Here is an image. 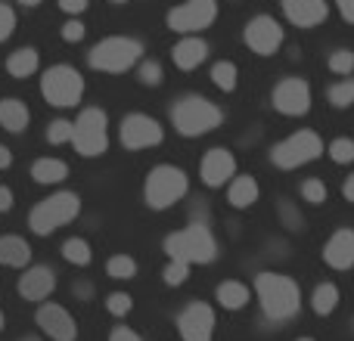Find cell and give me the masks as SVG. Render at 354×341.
Masks as SVG:
<instances>
[{
    "label": "cell",
    "mask_w": 354,
    "mask_h": 341,
    "mask_svg": "<svg viewBox=\"0 0 354 341\" xmlns=\"http://www.w3.org/2000/svg\"><path fill=\"white\" fill-rule=\"evenodd\" d=\"M255 292L258 301H261V311L268 320H292L301 307V292L299 282L289 280L283 273H258L255 276Z\"/></svg>",
    "instance_id": "obj_1"
},
{
    "label": "cell",
    "mask_w": 354,
    "mask_h": 341,
    "mask_svg": "<svg viewBox=\"0 0 354 341\" xmlns=\"http://www.w3.org/2000/svg\"><path fill=\"white\" fill-rule=\"evenodd\" d=\"M224 121V112L205 97H180L177 103L171 106V124L180 137H205L212 134L214 128H221Z\"/></svg>",
    "instance_id": "obj_2"
},
{
    "label": "cell",
    "mask_w": 354,
    "mask_h": 341,
    "mask_svg": "<svg viewBox=\"0 0 354 341\" xmlns=\"http://www.w3.org/2000/svg\"><path fill=\"white\" fill-rule=\"evenodd\" d=\"M165 255L174 261H187L189 267L193 264H212L218 257V242H214L212 230L205 224H189L165 236Z\"/></svg>",
    "instance_id": "obj_3"
},
{
    "label": "cell",
    "mask_w": 354,
    "mask_h": 341,
    "mask_svg": "<svg viewBox=\"0 0 354 341\" xmlns=\"http://www.w3.org/2000/svg\"><path fill=\"white\" fill-rule=\"evenodd\" d=\"M78 214H81L78 193H68V189H62V193L47 195L44 202H37V205L31 208L28 226H31V233H35V236H53L59 226L72 224Z\"/></svg>",
    "instance_id": "obj_4"
},
{
    "label": "cell",
    "mask_w": 354,
    "mask_h": 341,
    "mask_svg": "<svg viewBox=\"0 0 354 341\" xmlns=\"http://www.w3.org/2000/svg\"><path fill=\"white\" fill-rule=\"evenodd\" d=\"M143 59V43L137 37H106L100 41L97 47L87 53V62L91 68L97 72H106V75H122V72H131L137 62Z\"/></svg>",
    "instance_id": "obj_5"
},
{
    "label": "cell",
    "mask_w": 354,
    "mask_h": 341,
    "mask_svg": "<svg viewBox=\"0 0 354 341\" xmlns=\"http://www.w3.org/2000/svg\"><path fill=\"white\" fill-rule=\"evenodd\" d=\"M72 128V146L78 155L84 159H100L109 149V118L103 109L91 106V109H81V115L75 118Z\"/></svg>",
    "instance_id": "obj_6"
},
{
    "label": "cell",
    "mask_w": 354,
    "mask_h": 341,
    "mask_svg": "<svg viewBox=\"0 0 354 341\" xmlns=\"http://www.w3.org/2000/svg\"><path fill=\"white\" fill-rule=\"evenodd\" d=\"M189 189V177L174 165H156L147 174V186H143V199L153 211H165L177 205Z\"/></svg>",
    "instance_id": "obj_7"
},
{
    "label": "cell",
    "mask_w": 354,
    "mask_h": 341,
    "mask_svg": "<svg viewBox=\"0 0 354 341\" xmlns=\"http://www.w3.org/2000/svg\"><path fill=\"white\" fill-rule=\"evenodd\" d=\"M41 97L56 109H72L84 97V78L72 66H50L41 75Z\"/></svg>",
    "instance_id": "obj_8"
},
{
    "label": "cell",
    "mask_w": 354,
    "mask_h": 341,
    "mask_svg": "<svg viewBox=\"0 0 354 341\" xmlns=\"http://www.w3.org/2000/svg\"><path fill=\"white\" fill-rule=\"evenodd\" d=\"M320 153H324V140L314 130H299V134L286 137V140H280L270 149V162L283 170H292L308 165V162H317Z\"/></svg>",
    "instance_id": "obj_9"
},
{
    "label": "cell",
    "mask_w": 354,
    "mask_h": 341,
    "mask_svg": "<svg viewBox=\"0 0 354 341\" xmlns=\"http://www.w3.org/2000/svg\"><path fill=\"white\" fill-rule=\"evenodd\" d=\"M214 19H218V0H183L180 6L168 12L165 22L177 35H199Z\"/></svg>",
    "instance_id": "obj_10"
},
{
    "label": "cell",
    "mask_w": 354,
    "mask_h": 341,
    "mask_svg": "<svg viewBox=\"0 0 354 341\" xmlns=\"http://www.w3.org/2000/svg\"><path fill=\"white\" fill-rule=\"evenodd\" d=\"M118 140H122L124 149L140 153V149L159 146V143L165 140V128H162L156 118L143 115V112H134V115H128L122 121V128H118Z\"/></svg>",
    "instance_id": "obj_11"
},
{
    "label": "cell",
    "mask_w": 354,
    "mask_h": 341,
    "mask_svg": "<svg viewBox=\"0 0 354 341\" xmlns=\"http://www.w3.org/2000/svg\"><path fill=\"white\" fill-rule=\"evenodd\" d=\"M243 37H245V47H249L252 53L274 56L277 50L283 47V25L277 22L274 16H255V19H249Z\"/></svg>",
    "instance_id": "obj_12"
},
{
    "label": "cell",
    "mask_w": 354,
    "mask_h": 341,
    "mask_svg": "<svg viewBox=\"0 0 354 341\" xmlns=\"http://www.w3.org/2000/svg\"><path fill=\"white\" fill-rule=\"evenodd\" d=\"M270 103L280 115L299 118L311 109V87H308L305 78H283L270 93Z\"/></svg>",
    "instance_id": "obj_13"
},
{
    "label": "cell",
    "mask_w": 354,
    "mask_h": 341,
    "mask_svg": "<svg viewBox=\"0 0 354 341\" xmlns=\"http://www.w3.org/2000/svg\"><path fill=\"white\" fill-rule=\"evenodd\" d=\"M35 323L44 335L53 341L78 338V323H75V317L62 304H53V301H41V307H37V313H35Z\"/></svg>",
    "instance_id": "obj_14"
},
{
    "label": "cell",
    "mask_w": 354,
    "mask_h": 341,
    "mask_svg": "<svg viewBox=\"0 0 354 341\" xmlns=\"http://www.w3.org/2000/svg\"><path fill=\"white\" fill-rule=\"evenodd\" d=\"M177 332L183 341H212L214 335V311L205 301H193L177 317Z\"/></svg>",
    "instance_id": "obj_15"
},
{
    "label": "cell",
    "mask_w": 354,
    "mask_h": 341,
    "mask_svg": "<svg viewBox=\"0 0 354 341\" xmlns=\"http://www.w3.org/2000/svg\"><path fill=\"white\" fill-rule=\"evenodd\" d=\"M199 177L205 186H224L236 177V159H233L230 149L224 146H214L202 155V165H199Z\"/></svg>",
    "instance_id": "obj_16"
},
{
    "label": "cell",
    "mask_w": 354,
    "mask_h": 341,
    "mask_svg": "<svg viewBox=\"0 0 354 341\" xmlns=\"http://www.w3.org/2000/svg\"><path fill=\"white\" fill-rule=\"evenodd\" d=\"M19 295L25 301H47L56 289V273L47 267V264H37V267H28L22 276H19Z\"/></svg>",
    "instance_id": "obj_17"
},
{
    "label": "cell",
    "mask_w": 354,
    "mask_h": 341,
    "mask_svg": "<svg viewBox=\"0 0 354 341\" xmlns=\"http://www.w3.org/2000/svg\"><path fill=\"white\" fill-rule=\"evenodd\" d=\"M283 12L299 28H314L330 16V3L326 0H283Z\"/></svg>",
    "instance_id": "obj_18"
},
{
    "label": "cell",
    "mask_w": 354,
    "mask_h": 341,
    "mask_svg": "<svg viewBox=\"0 0 354 341\" xmlns=\"http://www.w3.org/2000/svg\"><path fill=\"white\" fill-rule=\"evenodd\" d=\"M324 261L333 270L354 267V230H336L324 245Z\"/></svg>",
    "instance_id": "obj_19"
},
{
    "label": "cell",
    "mask_w": 354,
    "mask_h": 341,
    "mask_svg": "<svg viewBox=\"0 0 354 341\" xmlns=\"http://www.w3.org/2000/svg\"><path fill=\"white\" fill-rule=\"evenodd\" d=\"M171 59L180 72H193V68H199L208 59V43L196 35H183V41L174 43Z\"/></svg>",
    "instance_id": "obj_20"
},
{
    "label": "cell",
    "mask_w": 354,
    "mask_h": 341,
    "mask_svg": "<svg viewBox=\"0 0 354 341\" xmlns=\"http://www.w3.org/2000/svg\"><path fill=\"white\" fill-rule=\"evenodd\" d=\"M28 121H31V112L22 99H16V97L0 99V128L3 130H10V134H22V130L28 128Z\"/></svg>",
    "instance_id": "obj_21"
},
{
    "label": "cell",
    "mask_w": 354,
    "mask_h": 341,
    "mask_svg": "<svg viewBox=\"0 0 354 341\" xmlns=\"http://www.w3.org/2000/svg\"><path fill=\"white\" fill-rule=\"evenodd\" d=\"M0 264L3 267H28L31 245L22 236H0Z\"/></svg>",
    "instance_id": "obj_22"
},
{
    "label": "cell",
    "mask_w": 354,
    "mask_h": 341,
    "mask_svg": "<svg viewBox=\"0 0 354 341\" xmlns=\"http://www.w3.org/2000/svg\"><path fill=\"white\" fill-rule=\"evenodd\" d=\"M37 66H41V56H37L35 47H19V50H12V53L6 56V72H10L12 78H19V81L31 78V75L37 72Z\"/></svg>",
    "instance_id": "obj_23"
},
{
    "label": "cell",
    "mask_w": 354,
    "mask_h": 341,
    "mask_svg": "<svg viewBox=\"0 0 354 341\" xmlns=\"http://www.w3.org/2000/svg\"><path fill=\"white\" fill-rule=\"evenodd\" d=\"M214 298H218V304L224 307V311H243V307L249 304L252 292H249V286H243V282L227 280L214 289Z\"/></svg>",
    "instance_id": "obj_24"
},
{
    "label": "cell",
    "mask_w": 354,
    "mask_h": 341,
    "mask_svg": "<svg viewBox=\"0 0 354 341\" xmlns=\"http://www.w3.org/2000/svg\"><path fill=\"white\" fill-rule=\"evenodd\" d=\"M227 202L233 208H252L258 202V183L255 177L243 174V177H233L230 180V189H227Z\"/></svg>",
    "instance_id": "obj_25"
},
{
    "label": "cell",
    "mask_w": 354,
    "mask_h": 341,
    "mask_svg": "<svg viewBox=\"0 0 354 341\" xmlns=\"http://www.w3.org/2000/svg\"><path fill=\"white\" fill-rule=\"evenodd\" d=\"M31 177L41 186H56V183H62L68 177V165L62 159H37L31 165Z\"/></svg>",
    "instance_id": "obj_26"
},
{
    "label": "cell",
    "mask_w": 354,
    "mask_h": 341,
    "mask_svg": "<svg viewBox=\"0 0 354 341\" xmlns=\"http://www.w3.org/2000/svg\"><path fill=\"white\" fill-rule=\"evenodd\" d=\"M62 257H66L68 264H75V267H87V264L93 261V251H91V242L81 236H72L62 242Z\"/></svg>",
    "instance_id": "obj_27"
},
{
    "label": "cell",
    "mask_w": 354,
    "mask_h": 341,
    "mask_svg": "<svg viewBox=\"0 0 354 341\" xmlns=\"http://www.w3.org/2000/svg\"><path fill=\"white\" fill-rule=\"evenodd\" d=\"M311 307H314V313H320V317H330V313L339 307V289L333 286V282L317 286L311 295Z\"/></svg>",
    "instance_id": "obj_28"
},
{
    "label": "cell",
    "mask_w": 354,
    "mask_h": 341,
    "mask_svg": "<svg viewBox=\"0 0 354 341\" xmlns=\"http://www.w3.org/2000/svg\"><path fill=\"white\" fill-rule=\"evenodd\" d=\"M212 81H214V87H218V90L233 93V90H236V84H239V68L233 66V62H227V59L214 62V66H212Z\"/></svg>",
    "instance_id": "obj_29"
},
{
    "label": "cell",
    "mask_w": 354,
    "mask_h": 341,
    "mask_svg": "<svg viewBox=\"0 0 354 341\" xmlns=\"http://www.w3.org/2000/svg\"><path fill=\"white\" fill-rule=\"evenodd\" d=\"M106 276L115 282H128L137 276V261L131 255H115L106 261Z\"/></svg>",
    "instance_id": "obj_30"
},
{
    "label": "cell",
    "mask_w": 354,
    "mask_h": 341,
    "mask_svg": "<svg viewBox=\"0 0 354 341\" xmlns=\"http://www.w3.org/2000/svg\"><path fill=\"white\" fill-rule=\"evenodd\" d=\"M326 99H330V106H336V109H348L354 103V81L345 78V81H339V84H333L330 90H326Z\"/></svg>",
    "instance_id": "obj_31"
},
{
    "label": "cell",
    "mask_w": 354,
    "mask_h": 341,
    "mask_svg": "<svg viewBox=\"0 0 354 341\" xmlns=\"http://www.w3.org/2000/svg\"><path fill=\"white\" fill-rule=\"evenodd\" d=\"M187 276H189V264L168 257V267L162 270V280H165V286H183V282H187Z\"/></svg>",
    "instance_id": "obj_32"
},
{
    "label": "cell",
    "mask_w": 354,
    "mask_h": 341,
    "mask_svg": "<svg viewBox=\"0 0 354 341\" xmlns=\"http://www.w3.org/2000/svg\"><path fill=\"white\" fill-rule=\"evenodd\" d=\"M72 121H66V118H56V121H50L47 128V140L53 143V146H62V143H72Z\"/></svg>",
    "instance_id": "obj_33"
},
{
    "label": "cell",
    "mask_w": 354,
    "mask_h": 341,
    "mask_svg": "<svg viewBox=\"0 0 354 341\" xmlns=\"http://www.w3.org/2000/svg\"><path fill=\"white\" fill-rule=\"evenodd\" d=\"M330 155L336 165H351L354 162V140H348V137H339V140L330 143Z\"/></svg>",
    "instance_id": "obj_34"
},
{
    "label": "cell",
    "mask_w": 354,
    "mask_h": 341,
    "mask_svg": "<svg viewBox=\"0 0 354 341\" xmlns=\"http://www.w3.org/2000/svg\"><path fill=\"white\" fill-rule=\"evenodd\" d=\"M131 307H134V298H131L128 292H112L109 298H106V311H109L112 317H128Z\"/></svg>",
    "instance_id": "obj_35"
},
{
    "label": "cell",
    "mask_w": 354,
    "mask_h": 341,
    "mask_svg": "<svg viewBox=\"0 0 354 341\" xmlns=\"http://www.w3.org/2000/svg\"><path fill=\"white\" fill-rule=\"evenodd\" d=\"M137 75H140V84H147V87H159L162 78H165V72H162V66L156 59H143Z\"/></svg>",
    "instance_id": "obj_36"
},
{
    "label": "cell",
    "mask_w": 354,
    "mask_h": 341,
    "mask_svg": "<svg viewBox=\"0 0 354 341\" xmlns=\"http://www.w3.org/2000/svg\"><path fill=\"white\" fill-rule=\"evenodd\" d=\"M301 199L308 202V205H324L326 202V186H324V180H305L301 183Z\"/></svg>",
    "instance_id": "obj_37"
},
{
    "label": "cell",
    "mask_w": 354,
    "mask_h": 341,
    "mask_svg": "<svg viewBox=\"0 0 354 341\" xmlns=\"http://www.w3.org/2000/svg\"><path fill=\"white\" fill-rule=\"evenodd\" d=\"M16 31V10L10 3H0V43L10 41Z\"/></svg>",
    "instance_id": "obj_38"
},
{
    "label": "cell",
    "mask_w": 354,
    "mask_h": 341,
    "mask_svg": "<svg viewBox=\"0 0 354 341\" xmlns=\"http://www.w3.org/2000/svg\"><path fill=\"white\" fill-rule=\"evenodd\" d=\"M330 68L336 75H351V68H354V53L351 50H336V53L330 56Z\"/></svg>",
    "instance_id": "obj_39"
},
{
    "label": "cell",
    "mask_w": 354,
    "mask_h": 341,
    "mask_svg": "<svg viewBox=\"0 0 354 341\" xmlns=\"http://www.w3.org/2000/svg\"><path fill=\"white\" fill-rule=\"evenodd\" d=\"M84 35H87L84 22H81V19H75V16H68V22L62 25V41L78 43V41H84Z\"/></svg>",
    "instance_id": "obj_40"
},
{
    "label": "cell",
    "mask_w": 354,
    "mask_h": 341,
    "mask_svg": "<svg viewBox=\"0 0 354 341\" xmlns=\"http://www.w3.org/2000/svg\"><path fill=\"white\" fill-rule=\"evenodd\" d=\"M87 3H91V0H59V10L66 12V16H81V12L87 10Z\"/></svg>",
    "instance_id": "obj_41"
},
{
    "label": "cell",
    "mask_w": 354,
    "mask_h": 341,
    "mask_svg": "<svg viewBox=\"0 0 354 341\" xmlns=\"http://www.w3.org/2000/svg\"><path fill=\"white\" fill-rule=\"evenodd\" d=\"M109 341H143L137 335L134 329H128V326H115V329L109 332Z\"/></svg>",
    "instance_id": "obj_42"
},
{
    "label": "cell",
    "mask_w": 354,
    "mask_h": 341,
    "mask_svg": "<svg viewBox=\"0 0 354 341\" xmlns=\"http://www.w3.org/2000/svg\"><path fill=\"white\" fill-rule=\"evenodd\" d=\"M336 6H339V12H342L345 22L354 25V0H336Z\"/></svg>",
    "instance_id": "obj_43"
},
{
    "label": "cell",
    "mask_w": 354,
    "mask_h": 341,
    "mask_svg": "<svg viewBox=\"0 0 354 341\" xmlns=\"http://www.w3.org/2000/svg\"><path fill=\"white\" fill-rule=\"evenodd\" d=\"M12 208V189L10 186H0V214H6Z\"/></svg>",
    "instance_id": "obj_44"
},
{
    "label": "cell",
    "mask_w": 354,
    "mask_h": 341,
    "mask_svg": "<svg viewBox=\"0 0 354 341\" xmlns=\"http://www.w3.org/2000/svg\"><path fill=\"white\" fill-rule=\"evenodd\" d=\"M72 292L78 295L81 301H87V298H91V282H84V280H81V282H75V286H72Z\"/></svg>",
    "instance_id": "obj_45"
},
{
    "label": "cell",
    "mask_w": 354,
    "mask_h": 341,
    "mask_svg": "<svg viewBox=\"0 0 354 341\" xmlns=\"http://www.w3.org/2000/svg\"><path fill=\"white\" fill-rule=\"evenodd\" d=\"M12 165V153H10V146H3V143H0V170H6Z\"/></svg>",
    "instance_id": "obj_46"
},
{
    "label": "cell",
    "mask_w": 354,
    "mask_h": 341,
    "mask_svg": "<svg viewBox=\"0 0 354 341\" xmlns=\"http://www.w3.org/2000/svg\"><path fill=\"white\" fill-rule=\"evenodd\" d=\"M342 195H345V202H351V205H354V174H348V180H345Z\"/></svg>",
    "instance_id": "obj_47"
},
{
    "label": "cell",
    "mask_w": 354,
    "mask_h": 341,
    "mask_svg": "<svg viewBox=\"0 0 354 341\" xmlns=\"http://www.w3.org/2000/svg\"><path fill=\"white\" fill-rule=\"evenodd\" d=\"M16 3H22V6H37L41 0H16Z\"/></svg>",
    "instance_id": "obj_48"
},
{
    "label": "cell",
    "mask_w": 354,
    "mask_h": 341,
    "mask_svg": "<svg viewBox=\"0 0 354 341\" xmlns=\"http://www.w3.org/2000/svg\"><path fill=\"white\" fill-rule=\"evenodd\" d=\"M6 329V317H3V311H0V332Z\"/></svg>",
    "instance_id": "obj_49"
},
{
    "label": "cell",
    "mask_w": 354,
    "mask_h": 341,
    "mask_svg": "<svg viewBox=\"0 0 354 341\" xmlns=\"http://www.w3.org/2000/svg\"><path fill=\"white\" fill-rule=\"evenodd\" d=\"M19 341H41L37 335H25V338H19Z\"/></svg>",
    "instance_id": "obj_50"
},
{
    "label": "cell",
    "mask_w": 354,
    "mask_h": 341,
    "mask_svg": "<svg viewBox=\"0 0 354 341\" xmlns=\"http://www.w3.org/2000/svg\"><path fill=\"white\" fill-rule=\"evenodd\" d=\"M112 3H128V0H112Z\"/></svg>",
    "instance_id": "obj_51"
},
{
    "label": "cell",
    "mask_w": 354,
    "mask_h": 341,
    "mask_svg": "<svg viewBox=\"0 0 354 341\" xmlns=\"http://www.w3.org/2000/svg\"><path fill=\"white\" fill-rule=\"evenodd\" d=\"M299 341H314V338H299Z\"/></svg>",
    "instance_id": "obj_52"
}]
</instances>
